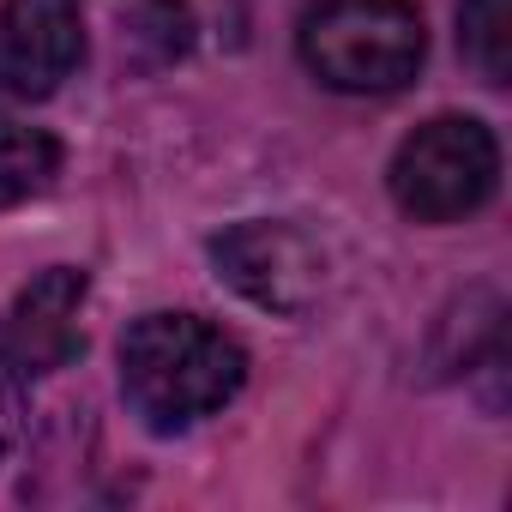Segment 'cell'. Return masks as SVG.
<instances>
[{"mask_svg":"<svg viewBox=\"0 0 512 512\" xmlns=\"http://www.w3.org/2000/svg\"><path fill=\"white\" fill-rule=\"evenodd\" d=\"M302 67L344 97H392L428 61V25L410 0H320L296 31Z\"/></svg>","mask_w":512,"mask_h":512,"instance_id":"7a4b0ae2","label":"cell"},{"mask_svg":"<svg viewBox=\"0 0 512 512\" xmlns=\"http://www.w3.org/2000/svg\"><path fill=\"white\" fill-rule=\"evenodd\" d=\"M193 7L187 0H121L115 7V43L133 73H163L187 61L193 49Z\"/></svg>","mask_w":512,"mask_h":512,"instance_id":"52a82bcc","label":"cell"},{"mask_svg":"<svg viewBox=\"0 0 512 512\" xmlns=\"http://www.w3.org/2000/svg\"><path fill=\"white\" fill-rule=\"evenodd\" d=\"M458 49L488 79H512V0H458Z\"/></svg>","mask_w":512,"mask_h":512,"instance_id":"9c48e42d","label":"cell"},{"mask_svg":"<svg viewBox=\"0 0 512 512\" xmlns=\"http://www.w3.org/2000/svg\"><path fill=\"white\" fill-rule=\"evenodd\" d=\"M211 266L235 296L284 320L308 314L326 290V247L284 217H247L211 235Z\"/></svg>","mask_w":512,"mask_h":512,"instance_id":"277c9868","label":"cell"},{"mask_svg":"<svg viewBox=\"0 0 512 512\" xmlns=\"http://www.w3.org/2000/svg\"><path fill=\"white\" fill-rule=\"evenodd\" d=\"M85 290H91V284H85L79 266H49V272H37V278L13 296L7 320H0V350H7L25 374H55V368H67V362L85 350V326H79Z\"/></svg>","mask_w":512,"mask_h":512,"instance_id":"8992f818","label":"cell"},{"mask_svg":"<svg viewBox=\"0 0 512 512\" xmlns=\"http://www.w3.org/2000/svg\"><path fill=\"white\" fill-rule=\"evenodd\" d=\"M247 386V350L199 314H145L121 338V398L151 434H181Z\"/></svg>","mask_w":512,"mask_h":512,"instance_id":"6da1fadb","label":"cell"},{"mask_svg":"<svg viewBox=\"0 0 512 512\" xmlns=\"http://www.w3.org/2000/svg\"><path fill=\"white\" fill-rule=\"evenodd\" d=\"M25 380H31V374H25L7 350H0V464H7V452L19 446L25 416H31V410H25Z\"/></svg>","mask_w":512,"mask_h":512,"instance_id":"30bf717a","label":"cell"},{"mask_svg":"<svg viewBox=\"0 0 512 512\" xmlns=\"http://www.w3.org/2000/svg\"><path fill=\"white\" fill-rule=\"evenodd\" d=\"M386 187L410 223H464L500 187V145L476 115H434L392 151Z\"/></svg>","mask_w":512,"mask_h":512,"instance_id":"3957f363","label":"cell"},{"mask_svg":"<svg viewBox=\"0 0 512 512\" xmlns=\"http://www.w3.org/2000/svg\"><path fill=\"white\" fill-rule=\"evenodd\" d=\"M61 175V139L19 115H0V211L49 193Z\"/></svg>","mask_w":512,"mask_h":512,"instance_id":"ba28073f","label":"cell"},{"mask_svg":"<svg viewBox=\"0 0 512 512\" xmlns=\"http://www.w3.org/2000/svg\"><path fill=\"white\" fill-rule=\"evenodd\" d=\"M85 61L79 0H0V97L43 103Z\"/></svg>","mask_w":512,"mask_h":512,"instance_id":"5b68a950","label":"cell"}]
</instances>
